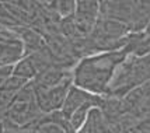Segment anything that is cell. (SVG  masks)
I'll list each match as a JSON object with an SVG mask.
<instances>
[{"instance_id": "6da1fadb", "label": "cell", "mask_w": 150, "mask_h": 133, "mask_svg": "<svg viewBox=\"0 0 150 133\" xmlns=\"http://www.w3.org/2000/svg\"><path fill=\"white\" fill-rule=\"evenodd\" d=\"M129 55V48L125 45L121 49L81 58L72 69L73 84L96 95H105L117 67Z\"/></svg>"}, {"instance_id": "7a4b0ae2", "label": "cell", "mask_w": 150, "mask_h": 133, "mask_svg": "<svg viewBox=\"0 0 150 133\" xmlns=\"http://www.w3.org/2000/svg\"><path fill=\"white\" fill-rule=\"evenodd\" d=\"M73 84V80H67L62 84L53 87H48V88H41V87L34 86V91H35V98H37V104H38L39 109L42 113H51L60 111L62 106L65 104V100L67 97V93L70 90Z\"/></svg>"}, {"instance_id": "3957f363", "label": "cell", "mask_w": 150, "mask_h": 133, "mask_svg": "<svg viewBox=\"0 0 150 133\" xmlns=\"http://www.w3.org/2000/svg\"><path fill=\"white\" fill-rule=\"evenodd\" d=\"M103 100H104V95H96V94H91L86 90H81L76 87L74 84H72L69 93H67V97L65 100V104L62 106L60 112L63 113L66 119L70 118V115L73 112H76L79 108H81L86 104H90V102H100L103 104Z\"/></svg>"}, {"instance_id": "277c9868", "label": "cell", "mask_w": 150, "mask_h": 133, "mask_svg": "<svg viewBox=\"0 0 150 133\" xmlns=\"http://www.w3.org/2000/svg\"><path fill=\"white\" fill-rule=\"evenodd\" d=\"M31 127L33 133H73L67 119L60 111L44 113Z\"/></svg>"}, {"instance_id": "5b68a950", "label": "cell", "mask_w": 150, "mask_h": 133, "mask_svg": "<svg viewBox=\"0 0 150 133\" xmlns=\"http://www.w3.org/2000/svg\"><path fill=\"white\" fill-rule=\"evenodd\" d=\"M67 80H73L72 69H62V67L51 66L45 69L33 80V84L35 87H41V88H48V87H53L62 84Z\"/></svg>"}, {"instance_id": "8992f818", "label": "cell", "mask_w": 150, "mask_h": 133, "mask_svg": "<svg viewBox=\"0 0 150 133\" xmlns=\"http://www.w3.org/2000/svg\"><path fill=\"white\" fill-rule=\"evenodd\" d=\"M83 129L86 130V133H114L107 116L101 111L100 106L93 108L90 111L87 122L83 126Z\"/></svg>"}, {"instance_id": "52a82bcc", "label": "cell", "mask_w": 150, "mask_h": 133, "mask_svg": "<svg viewBox=\"0 0 150 133\" xmlns=\"http://www.w3.org/2000/svg\"><path fill=\"white\" fill-rule=\"evenodd\" d=\"M18 38L23 42V46H24V56L33 55L37 51H39L41 48L45 46V42L42 39V37L37 31L30 30V28H23Z\"/></svg>"}, {"instance_id": "ba28073f", "label": "cell", "mask_w": 150, "mask_h": 133, "mask_svg": "<svg viewBox=\"0 0 150 133\" xmlns=\"http://www.w3.org/2000/svg\"><path fill=\"white\" fill-rule=\"evenodd\" d=\"M38 67L35 65L31 56H24L23 59H20L16 63V69H14V76H18L21 79H25L28 81H33L37 76H38Z\"/></svg>"}, {"instance_id": "9c48e42d", "label": "cell", "mask_w": 150, "mask_h": 133, "mask_svg": "<svg viewBox=\"0 0 150 133\" xmlns=\"http://www.w3.org/2000/svg\"><path fill=\"white\" fill-rule=\"evenodd\" d=\"M52 10L60 18H70L76 11V0H49Z\"/></svg>"}, {"instance_id": "30bf717a", "label": "cell", "mask_w": 150, "mask_h": 133, "mask_svg": "<svg viewBox=\"0 0 150 133\" xmlns=\"http://www.w3.org/2000/svg\"><path fill=\"white\" fill-rule=\"evenodd\" d=\"M28 83H30V81L25 79H21L18 76H11V77L3 80V81L0 83V90L4 91V93L11 94V95H16V94L18 93L20 90H23Z\"/></svg>"}, {"instance_id": "8fae6325", "label": "cell", "mask_w": 150, "mask_h": 133, "mask_svg": "<svg viewBox=\"0 0 150 133\" xmlns=\"http://www.w3.org/2000/svg\"><path fill=\"white\" fill-rule=\"evenodd\" d=\"M14 69H16V65H0V83L14 76Z\"/></svg>"}, {"instance_id": "7c38bea8", "label": "cell", "mask_w": 150, "mask_h": 133, "mask_svg": "<svg viewBox=\"0 0 150 133\" xmlns=\"http://www.w3.org/2000/svg\"><path fill=\"white\" fill-rule=\"evenodd\" d=\"M14 95L8 93H4V91H1L0 90V111H6L8 105L11 104V101H13Z\"/></svg>"}, {"instance_id": "4fadbf2b", "label": "cell", "mask_w": 150, "mask_h": 133, "mask_svg": "<svg viewBox=\"0 0 150 133\" xmlns=\"http://www.w3.org/2000/svg\"><path fill=\"white\" fill-rule=\"evenodd\" d=\"M144 32L147 34V35H150V20H149V23H147V25H146V28H144Z\"/></svg>"}]
</instances>
